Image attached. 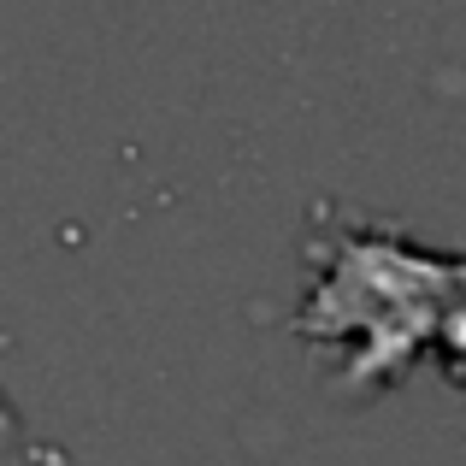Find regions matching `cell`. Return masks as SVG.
I'll return each instance as SVG.
<instances>
[{
  "label": "cell",
  "instance_id": "1",
  "mask_svg": "<svg viewBox=\"0 0 466 466\" xmlns=\"http://www.w3.org/2000/svg\"><path fill=\"white\" fill-rule=\"evenodd\" d=\"M313 284L301 296L296 330L301 342H349L337 390H390L408 378V366L425 349L437 354L443 319L455 308V289L466 278V254H443L413 242L396 225L319 207V225L308 237Z\"/></svg>",
  "mask_w": 466,
  "mask_h": 466
},
{
  "label": "cell",
  "instance_id": "2",
  "mask_svg": "<svg viewBox=\"0 0 466 466\" xmlns=\"http://www.w3.org/2000/svg\"><path fill=\"white\" fill-rule=\"evenodd\" d=\"M437 360H443V372L466 390V278H461V289H455V308H449V319H443V337H437Z\"/></svg>",
  "mask_w": 466,
  "mask_h": 466
}]
</instances>
